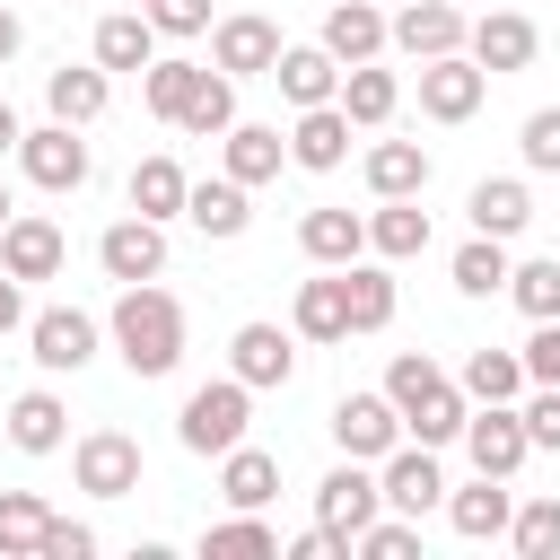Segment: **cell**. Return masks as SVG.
I'll use <instances>...</instances> for the list:
<instances>
[{"label": "cell", "instance_id": "d6a6232c", "mask_svg": "<svg viewBox=\"0 0 560 560\" xmlns=\"http://www.w3.org/2000/svg\"><path fill=\"white\" fill-rule=\"evenodd\" d=\"M175 131H192V140H228V131H236V79H228L219 61L201 70V88H192V105L175 114Z\"/></svg>", "mask_w": 560, "mask_h": 560}, {"label": "cell", "instance_id": "c3c4849f", "mask_svg": "<svg viewBox=\"0 0 560 560\" xmlns=\"http://www.w3.org/2000/svg\"><path fill=\"white\" fill-rule=\"evenodd\" d=\"M149 18H158V35H201L210 0H149Z\"/></svg>", "mask_w": 560, "mask_h": 560}, {"label": "cell", "instance_id": "8d00e7d4", "mask_svg": "<svg viewBox=\"0 0 560 560\" xmlns=\"http://www.w3.org/2000/svg\"><path fill=\"white\" fill-rule=\"evenodd\" d=\"M455 385H464L472 402H516V394H525L534 376H525V350H472Z\"/></svg>", "mask_w": 560, "mask_h": 560}, {"label": "cell", "instance_id": "d590c367", "mask_svg": "<svg viewBox=\"0 0 560 560\" xmlns=\"http://www.w3.org/2000/svg\"><path fill=\"white\" fill-rule=\"evenodd\" d=\"M341 289H350V332H385L394 324V271L385 262H341Z\"/></svg>", "mask_w": 560, "mask_h": 560}, {"label": "cell", "instance_id": "836d02e7", "mask_svg": "<svg viewBox=\"0 0 560 560\" xmlns=\"http://www.w3.org/2000/svg\"><path fill=\"white\" fill-rule=\"evenodd\" d=\"M184 192H192V175L175 158H140L131 166V210L140 219H184Z\"/></svg>", "mask_w": 560, "mask_h": 560}, {"label": "cell", "instance_id": "f35d334b", "mask_svg": "<svg viewBox=\"0 0 560 560\" xmlns=\"http://www.w3.org/2000/svg\"><path fill=\"white\" fill-rule=\"evenodd\" d=\"M44 525H52V508L35 490H0V560H35L44 551Z\"/></svg>", "mask_w": 560, "mask_h": 560}, {"label": "cell", "instance_id": "484cf974", "mask_svg": "<svg viewBox=\"0 0 560 560\" xmlns=\"http://www.w3.org/2000/svg\"><path fill=\"white\" fill-rule=\"evenodd\" d=\"M368 245H376L385 262H411V254H429V210H420V192H402V201H376V210H368Z\"/></svg>", "mask_w": 560, "mask_h": 560}, {"label": "cell", "instance_id": "ba28073f", "mask_svg": "<svg viewBox=\"0 0 560 560\" xmlns=\"http://www.w3.org/2000/svg\"><path fill=\"white\" fill-rule=\"evenodd\" d=\"M70 472H79L88 499H131V490H140V438H122V429H88L79 455H70Z\"/></svg>", "mask_w": 560, "mask_h": 560}, {"label": "cell", "instance_id": "4fadbf2b", "mask_svg": "<svg viewBox=\"0 0 560 560\" xmlns=\"http://www.w3.org/2000/svg\"><path fill=\"white\" fill-rule=\"evenodd\" d=\"M472 61L490 70V79H508V70H525L534 52H542V35H534V18L525 9H490V18H472Z\"/></svg>", "mask_w": 560, "mask_h": 560}, {"label": "cell", "instance_id": "9f6ffc18", "mask_svg": "<svg viewBox=\"0 0 560 560\" xmlns=\"http://www.w3.org/2000/svg\"><path fill=\"white\" fill-rule=\"evenodd\" d=\"M394 9H402V0H394Z\"/></svg>", "mask_w": 560, "mask_h": 560}, {"label": "cell", "instance_id": "681fc988", "mask_svg": "<svg viewBox=\"0 0 560 560\" xmlns=\"http://www.w3.org/2000/svg\"><path fill=\"white\" fill-rule=\"evenodd\" d=\"M26 324V298H18V271H0V332Z\"/></svg>", "mask_w": 560, "mask_h": 560}, {"label": "cell", "instance_id": "8fae6325", "mask_svg": "<svg viewBox=\"0 0 560 560\" xmlns=\"http://www.w3.org/2000/svg\"><path fill=\"white\" fill-rule=\"evenodd\" d=\"M376 490H385V508H402V516H429V508H446L438 446H394V455H385V472H376Z\"/></svg>", "mask_w": 560, "mask_h": 560}, {"label": "cell", "instance_id": "74e56055", "mask_svg": "<svg viewBox=\"0 0 560 560\" xmlns=\"http://www.w3.org/2000/svg\"><path fill=\"white\" fill-rule=\"evenodd\" d=\"M201 551H210V560H280V534L262 525V508H236L228 525L201 534Z\"/></svg>", "mask_w": 560, "mask_h": 560}, {"label": "cell", "instance_id": "11a10c76", "mask_svg": "<svg viewBox=\"0 0 560 560\" xmlns=\"http://www.w3.org/2000/svg\"><path fill=\"white\" fill-rule=\"evenodd\" d=\"M140 9H149V0H140Z\"/></svg>", "mask_w": 560, "mask_h": 560}, {"label": "cell", "instance_id": "5b68a950", "mask_svg": "<svg viewBox=\"0 0 560 560\" xmlns=\"http://www.w3.org/2000/svg\"><path fill=\"white\" fill-rule=\"evenodd\" d=\"M332 446L359 455V464H385V455L402 446V411H394V394H341V402H332Z\"/></svg>", "mask_w": 560, "mask_h": 560}, {"label": "cell", "instance_id": "603a6c76", "mask_svg": "<svg viewBox=\"0 0 560 560\" xmlns=\"http://www.w3.org/2000/svg\"><path fill=\"white\" fill-rule=\"evenodd\" d=\"M96 61H105V70H149V61H158V18H149V9L96 18Z\"/></svg>", "mask_w": 560, "mask_h": 560}, {"label": "cell", "instance_id": "f5cc1de1", "mask_svg": "<svg viewBox=\"0 0 560 560\" xmlns=\"http://www.w3.org/2000/svg\"><path fill=\"white\" fill-rule=\"evenodd\" d=\"M0 219H9V184H0Z\"/></svg>", "mask_w": 560, "mask_h": 560}, {"label": "cell", "instance_id": "f907efd6", "mask_svg": "<svg viewBox=\"0 0 560 560\" xmlns=\"http://www.w3.org/2000/svg\"><path fill=\"white\" fill-rule=\"evenodd\" d=\"M18 44H26V26H18V9L0 0V61H18Z\"/></svg>", "mask_w": 560, "mask_h": 560}, {"label": "cell", "instance_id": "e575fe53", "mask_svg": "<svg viewBox=\"0 0 560 560\" xmlns=\"http://www.w3.org/2000/svg\"><path fill=\"white\" fill-rule=\"evenodd\" d=\"M446 271H455V289H464V298H499L516 262H508V236H481V228H472V245H455V262H446Z\"/></svg>", "mask_w": 560, "mask_h": 560}, {"label": "cell", "instance_id": "9c48e42d", "mask_svg": "<svg viewBox=\"0 0 560 560\" xmlns=\"http://www.w3.org/2000/svg\"><path fill=\"white\" fill-rule=\"evenodd\" d=\"M96 262H105V280H122V289H131V280H158V271H166V219H140V210L114 219V228L96 236Z\"/></svg>", "mask_w": 560, "mask_h": 560}, {"label": "cell", "instance_id": "d6986e66", "mask_svg": "<svg viewBox=\"0 0 560 560\" xmlns=\"http://www.w3.org/2000/svg\"><path fill=\"white\" fill-rule=\"evenodd\" d=\"M44 105H52V122H79V131H88V122L114 105V70H105V61H79V70L61 61V70L44 79Z\"/></svg>", "mask_w": 560, "mask_h": 560}, {"label": "cell", "instance_id": "44dd1931", "mask_svg": "<svg viewBox=\"0 0 560 560\" xmlns=\"http://www.w3.org/2000/svg\"><path fill=\"white\" fill-rule=\"evenodd\" d=\"M289 332H298V341H350V289H341V271H324V280H298Z\"/></svg>", "mask_w": 560, "mask_h": 560}, {"label": "cell", "instance_id": "5bb4252c", "mask_svg": "<svg viewBox=\"0 0 560 560\" xmlns=\"http://www.w3.org/2000/svg\"><path fill=\"white\" fill-rule=\"evenodd\" d=\"M61 228L44 219V210H9V228H0V271H18V280H52L61 271Z\"/></svg>", "mask_w": 560, "mask_h": 560}, {"label": "cell", "instance_id": "7402d4cb", "mask_svg": "<svg viewBox=\"0 0 560 560\" xmlns=\"http://www.w3.org/2000/svg\"><path fill=\"white\" fill-rule=\"evenodd\" d=\"M271 79H280L289 105H332V96H341V61H332L324 44H289V52L271 61Z\"/></svg>", "mask_w": 560, "mask_h": 560}, {"label": "cell", "instance_id": "d4e9b609", "mask_svg": "<svg viewBox=\"0 0 560 560\" xmlns=\"http://www.w3.org/2000/svg\"><path fill=\"white\" fill-rule=\"evenodd\" d=\"M184 219H192L201 236H219V245H228V236H245L254 201H245V184H236V175H210V184H192V192H184Z\"/></svg>", "mask_w": 560, "mask_h": 560}, {"label": "cell", "instance_id": "bcb514c9", "mask_svg": "<svg viewBox=\"0 0 560 560\" xmlns=\"http://www.w3.org/2000/svg\"><path fill=\"white\" fill-rule=\"evenodd\" d=\"M525 438H534L542 455H560V385H534V402H525Z\"/></svg>", "mask_w": 560, "mask_h": 560}, {"label": "cell", "instance_id": "cb8c5ba5", "mask_svg": "<svg viewBox=\"0 0 560 560\" xmlns=\"http://www.w3.org/2000/svg\"><path fill=\"white\" fill-rule=\"evenodd\" d=\"M464 210H472V228H481V236H525V228H534V192H525L516 175H481Z\"/></svg>", "mask_w": 560, "mask_h": 560}, {"label": "cell", "instance_id": "f6af8a7d", "mask_svg": "<svg viewBox=\"0 0 560 560\" xmlns=\"http://www.w3.org/2000/svg\"><path fill=\"white\" fill-rule=\"evenodd\" d=\"M88 551H96V525H79V516H52L35 560H88Z\"/></svg>", "mask_w": 560, "mask_h": 560}, {"label": "cell", "instance_id": "60d3db41", "mask_svg": "<svg viewBox=\"0 0 560 560\" xmlns=\"http://www.w3.org/2000/svg\"><path fill=\"white\" fill-rule=\"evenodd\" d=\"M508 298H516V315H525V324H551V315H560V254L516 262V271H508Z\"/></svg>", "mask_w": 560, "mask_h": 560}, {"label": "cell", "instance_id": "7bdbcfd3", "mask_svg": "<svg viewBox=\"0 0 560 560\" xmlns=\"http://www.w3.org/2000/svg\"><path fill=\"white\" fill-rule=\"evenodd\" d=\"M359 551L368 560H411L420 551V516H368L359 525Z\"/></svg>", "mask_w": 560, "mask_h": 560}, {"label": "cell", "instance_id": "9a60e30c", "mask_svg": "<svg viewBox=\"0 0 560 560\" xmlns=\"http://www.w3.org/2000/svg\"><path fill=\"white\" fill-rule=\"evenodd\" d=\"M228 376H245V385H289V376H298V332H280V324H236Z\"/></svg>", "mask_w": 560, "mask_h": 560}, {"label": "cell", "instance_id": "ee69618b", "mask_svg": "<svg viewBox=\"0 0 560 560\" xmlns=\"http://www.w3.org/2000/svg\"><path fill=\"white\" fill-rule=\"evenodd\" d=\"M516 149H525V166H534V175H560V105H534V114H525V131H516Z\"/></svg>", "mask_w": 560, "mask_h": 560}, {"label": "cell", "instance_id": "83f0119b", "mask_svg": "<svg viewBox=\"0 0 560 560\" xmlns=\"http://www.w3.org/2000/svg\"><path fill=\"white\" fill-rule=\"evenodd\" d=\"M219 499H228V508H271V499H280V455L228 446V455H219Z\"/></svg>", "mask_w": 560, "mask_h": 560}, {"label": "cell", "instance_id": "7dc6e473", "mask_svg": "<svg viewBox=\"0 0 560 560\" xmlns=\"http://www.w3.org/2000/svg\"><path fill=\"white\" fill-rule=\"evenodd\" d=\"M525 376H534V385H560V315L534 324V341H525Z\"/></svg>", "mask_w": 560, "mask_h": 560}, {"label": "cell", "instance_id": "b9f144b4", "mask_svg": "<svg viewBox=\"0 0 560 560\" xmlns=\"http://www.w3.org/2000/svg\"><path fill=\"white\" fill-rule=\"evenodd\" d=\"M508 542H516V560H560V499H525Z\"/></svg>", "mask_w": 560, "mask_h": 560}, {"label": "cell", "instance_id": "8992f818", "mask_svg": "<svg viewBox=\"0 0 560 560\" xmlns=\"http://www.w3.org/2000/svg\"><path fill=\"white\" fill-rule=\"evenodd\" d=\"M280 52H289V44H280V26H271L262 9H236V18L210 26V61H219L228 79H271Z\"/></svg>", "mask_w": 560, "mask_h": 560}, {"label": "cell", "instance_id": "7c38bea8", "mask_svg": "<svg viewBox=\"0 0 560 560\" xmlns=\"http://www.w3.org/2000/svg\"><path fill=\"white\" fill-rule=\"evenodd\" d=\"M464 35H472V18H464L455 0H402V9H394V44H402L411 61L464 52Z\"/></svg>", "mask_w": 560, "mask_h": 560}, {"label": "cell", "instance_id": "ab89813d", "mask_svg": "<svg viewBox=\"0 0 560 560\" xmlns=\"http://www.w3.org/2000/svg\"><path fill=\"white\" fill-rule=\"evenodd\" d=\"M192 88H201V61H175V52H158V61L140 70V96H149V114H158V122H175V114L192 105Z\"/></svg>", "mask_w": 560, "mask_h": 560}, {"label": "cell", "instance_id": "4dcf8cb0", "mask_svg": "<svg viewBox=\"0 0 560 560\" xmlns=\"http://www.w3.org/2000/svg\"><path fill=\"white\" fill-rule=\"evenodd\" d=\"M368 192H376V201L429 192V149H420V140H376V149H368Z\"/></svg>", "mask_w": 560, "mask_h": 560}, {"label": "cell", "instance_id": "4316f807", "mask_svg": "<svg viewBox=\"0 0 560 560\" xmlns=\"http://www.w3.org/2000/svg\"><path fill=\"white\" fill-rule=\"evenodd\" d=\"M298 245H306L324 271H341V262L368 254V219H359V210H306V219H298Z\"/></svg>", "mask_w": 560, "mask_h": 560}, {"label": "cell", "instance_id": "f1b7e54d", "mask_svg": "<svg viewBox=\"0 0 560 560\" xmlns=\"http://www.w3.org/2000/svg\"><path fill=\"white\" fill-rule=\"evenodd\" d=\"M394 105H402V79H394V70H376V61H350V70H341V114H350L359 131L394 122Z\"/></svg>", "mask_w": 560, "mask_h": 560}, {"label": "cell", "instance_id": "7a4b0ae2", "mask_svg": "<svg viewBox=\"0 0 560 560\" xmlns=\"http://www.w3.org/2000/svg\"><path fill=\"white\" fill-rule=\"evenodd\" d=\"M245 420H254V385H245V376H219V385H192V394H184L175 438H184L192 455H228V446H245Z\"/></svg>", "mask_w": 560, "mask_h": 560}, {"label": "cell", "instance_id": "db71d44e", "mask_svg": "<svg viewBox=\"0 0 560 560\" xmlns=\"http://www.w3.org/2000/svg\"><path fill=\"white\" fill-rule=\"evenodd\" d=\"M0 228H9V219H0Z\"/></svg>", "mask_w": 560, "mask_h": 560}, {"label": "cell", "instance_id": "e0dca14e", "mask_svg": "<svg viewBox=\"0 0 560 560\" xmlns=\"http://www.w3.org/2000/svg\"><path fill=\"white\" fill-rule=\"evenodd\" d=\"M446 525H455L464 542H499V534L516 525V490H508L499 472H481L472 490H446Z\"/></svg>", "mask_w": 560, "mask_h": 560}, {"label": "cell", "instance_id": "6da1fadb", "mask_svg": "<svg viewBox=\"0 0 560 560\" xmlns=\"http://www.w3.org/2000/svg\"><path fill=\"white\" fill-rule=\"evenodd\" d=\"M114 359H122L131 376H166V368L184 359V306H175L158 280H131V289L114 298Z\"/></svg>", "mask_w": 560, "mask_h": 560}, {"label": "cell", "instance_id": "2e32d148", "mask_svg": "<svg viewBox=\"0 0 560 560\" xmlns=\"http://www.w3.org/2000/svg\"><path fill=\"white\" fill-rule=\"evenodd\" d=\"M376 508H385V490H376V472H359V455H341V464L315 481V516H324V525H341L350 542H359V525H368Z\"/></svg>", "mask_w": 560, "mask_h": 560}, {"label": "cell", "instance_id": "3957f363", "mask_svg": "<svg viewBox=\"0 0 560 560\" xmlns=\"http://www.w3.org/2000/svg\"><path fill=\"white\" fill-rule=\"evenodd\" d=\"M464 455H472V472L516 481V472H525V455H534L525 411H516V402H472V420H464Z\"/></svg>", "mask_w": 560, "mask_h": 560}, {"label": "cell", "instance_id": "f546056e", "mask_svg": "<svg viewBox=\"0 0 560 560\" xmlns=\"http://www.w3.org/2000/svg\"><path fill=\"white\" fill-rule=\"evenodd\" d=\"M219 158H228V175H236V184L254 192V184H271V175H280V158H289V140H280L271 122H236V131L219 140Z\"/></svg>", "mask_w": 560, "mask_h": 560}, {"label": "cell", "instance_id": "277c9868", "mask_svg": "<svg viewBox=\"0 0 560 560\" xmlns=\"http://www.w3.org/2000/svg\"><path fill=\"white\" fill-rule=\"evenodd\" d=\"M481 96H490V70H481L472 52H438V61H420V114H429V122H472Z\"/></svg>", "mask_w": 560, "mask_h": 560}, {"label": "cell", "instance_id": "52a82bcc", "mask_svg": "<svg viewBox=\"0 0 560 560\" xmlns=\"http://www.w3.org/2000/svg\"><path fill=\"white\" fill-rule=\"evenodd\" d=\"M18 166H26L35 192H79V184H88V140H79V122L26 131V140H18Z\"/></svg>", "mask_w": 560, "mask_h": 560}, {"label": "cell", "instance_id": "816d5d0a", "mask_svg": "<svg viewBox=\"0 0 560 560\" xmlns=\"http://www.w3.org/2000/svg\"><path fill=\"white\" fill-rule=\"evenodd\" d=\"M18 140H26V122L9 114V96H0V158H18Z\"/></svg>", "mask_w": 560, "mask_h": 560}, {"label": "cell", "instance_id": "ac0fdd59", "mask_svg": "<svg viewBox=\"0 0 560 560\" xmlns=\"http://www.w3.org/2000/svg\"><path fill=\"white\" fill-rule=\"evenodd\" d=\"M385 44H394V18L376 0H332L324 9V52L332 61H376Z\"/></svg>", "mask_w": 560, "mask_h": 560}, {"label": "cell", "instance_id": "ffe728a7", "mask_svg": "<svg viewBox=\"0 0 560 560\" xmlns=\"http://www.w3.org/2000/svg\"><path fill=\"white\" fill-rule=\"evenodd\" d=\"M289 158H298L306 175H332V166L350 158V114H341V96H332V105H298V131H289Z\"/></svg>", "mask_w": 560, "mask_h": 560}, {"label": "cell", "instance_id": "30bf717a", "mask_svg": "<svg viewBox=\"0 0 560 560\" xmlns=\"http://www.w3.org/2000/svg\"><path fill=\"white\" fill-rule=\"evenodd\" d=\"M26 341H35V368H44V376H79V368L96 359V315H79V306H44V315L26 324Z\"/></svg>", "mask_w": 560, "mask_h": 560}, {"label": "cell", "instance_id": "1f68e13d", "mask_svg": "<svg viewBox=\"0 0 560 560\" xmlns=\"http://www.w3.org/2000/svg\"><path fill=\"white\" fill-rule=\"evenodd\" d=\"M61 438H70L61 394H44V385H35V394H18V402H9V446H18V455H52Z\"/></svg>", "mask_w": 560, "mask_h": 560}]
</instances>
